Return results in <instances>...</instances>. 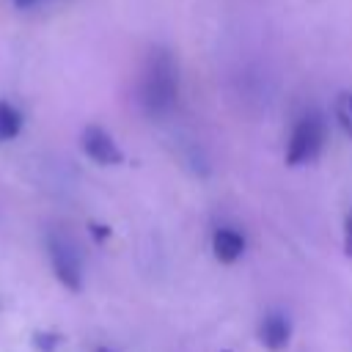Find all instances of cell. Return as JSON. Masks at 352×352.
<instances>
[{
  "label": "cell",
  "mask_w": 352,
  "mask_h": 352,
  "mask_svg": "<svg viewBox=\"0 0 352 352\" xmlns=\"http://www.w3.org/2000/svg\"><path fill=\"white\" fill-rule=\"evenodd\" d=\"M179 99V69L168 50L154 47L143 63L140 82H138V102L146 116H165L173 110Z\"/></svg>",
  "instance_id": "6da1fadb"
},
{
  "label": "cell",
  "mask_w": 352,
  "mask_h": 352,
  "mask_svg": "<svg viewBox=\"0 0 352 352\" xmlns=\"http://www.w3.org/2000/svg\"><path fill=\"white\" fill-rule=\"evenodd\" d=\"M324 138H327V129H324V121L311 113V116H302L292 135H289V143H286V165L297 168V165H308L314 162L322 148H324Z\"/></svg>",
  "instance_id": "7a4b0ae2"
},
{
  "label": "cell",
  "mask_w": 352,
  "mask_h": 352,
  "mask_svg": "<svg viewBox=\"0 0 352 352\" xmlns=\"http://www.w3.org/2000/svg\"><path fill=\"white\" fill-rule=\"evenodd\" d=\"M47 253H50V264H52V272L60 280V286H66L69 292H80L82 289V264H80V253L74 250V245L60 234H50Z\"/></svg>",
  "instance_id": "3957f363"
},
{
  "label": "cell",
  "mask_w": 352,
  "mask_h": 352,
  "mask_svg": "<svg viewBox=\"0 0 352 352\" xmlns=\"http://www.w3.org/2000/svg\"><path fill=\"white\" fill-rule=\"evenodd\" d=\"M80 148L88 160H94L96 165H121L124 162V151L118 148V143L113 140V135L96 124H88L80 135Z\"/></svg>",
  "instance_id": "277c9868"
},
{
  "label": "cell",
  "mask_w": 352,
  "mask_h": 352,
  "mask_svg": "<svg viewBox=\"0 0 352 352\" xmlns=\"http://www.w3.org/2000/svg\"><path fill=\"white\" fill-rule=\"evenodd\" d=\"M258 341L270 349V352H280L289 346L292 341V319L280 311H270L261 324H258Z\"/></svg>",
  "instance_id": "5b68a950"
},
{
  "label": "cell",
  "mask_w": 352,
  "mask_h": 352,
  "mask_svg": "<svg viewBox=\"0 0 352 352\" xmlns=\"http://www.w3.org/2000/svg\"><path fill=\"white\" fill-rule=\"evenodd\" d=\"M212 253L220 264H234L245 253V236L234 228H217L212 234Z\"/></svg>",
  "instance_id": "8992f818"
},
{
  "label": "cell",
  "mask_w": 352,
  "mask_h": 352,
  "mask_svg": "<svg viewBox=\"0 0 352 352\" xmlns=\"http://www.w3.org/2000/svg\"><path fill=\"white\" fill-rule=\"evenodd\" d=\"M22 132V113L11 102H0V143L14 140Z\"/></svg>",
  "instance_id": "52a82bcc"
},
{
  "label": "cell",
  "mask_w": 352,
  "mask_h": 352,
  "mask_svg": "<svg viewBox=\"0 0 352 352\" xmlns=\"http://www.w3.org/2000/svg\"><path fill=\"white\" fill-rule=\"evenodd\" d=\"M336 121L352 138V91H341L336 96Z\"/></svg>",
  "instance_id": "ba28073f"
},
{
  "label": "cell",
  "mask_w": 352,
  "mask_h": 352,
  "mask_svg": "<svg viewBox=\"0 0 352 352\" xmlns=\"http://www.w3.org/2000/svg\"><path fill=\"white\" fill-rule=\"evenodd\" d=\"M58 344H60V336L52 333V330H36V333H33V346H36L38 352H55Z\"/></svg>",
  "instance_id": "9c48e42d"
},
{
  "label": "cell",
  "mask_w": 352,
  "mask_h": 352,
  "mask_svg": "<svg viewBox=\"0 0 352 352\" xmlns=\"http://www.w3.org/2000/svg\"><path fill=\"white\" fill-rule=\"evenodd\" d=\"M344 253L352 258V212L344 220Z\"/></svg>",
  "instance_id": "30bf717a"
},
{
  "label": "cell",
  "mask_w": 352,
  "mask_h": 352,
  "mask_svg": "<svg viewBox=\"0 0 352 352\" xmlns=\"http://www.w3.org/2000/svg\"><path fill=\"white\" fill-rule=\"evenodd\" d=\"M88 231H91L94 242H104L110 236V228L107 226H99V223H88Z\"/></svg>",
  "instance_id": "8fae6325"
},
{
  "label": "cell",
  "mask_w": 352,
  "mask_h": 352,
  "mask_svg": "<svg viewBox=\"0 0 352 352\" xmlns=\"http://www.w3.org/2000/svg\"><path fill=\"white\" fill-rule=\"evenodd\" d=\"M14 3V8H19V11H25V8H33V6H38L41 0H11Z\"/></svg>",
  "instance_id": "7c38bea8"
},
{
  "label": "cell",
  "mask_w": 352,
  "mask_h": 352,
  "mask_svg": "<svg viewBox=\"0 0 352 352\" xmlns=\"http://www.w3.org/2000/svg\"><path fill=\"white\" fill-rule=\"evenodd\" d=\"M94 352H113V349H110V346H96Z\"/></svg>",
  "instance_id": "4fadbf2b"
},
{
  "label": "cell",
  "mask_w": 352,
  "mask_h": 352,
  "mask_svg": "<svg viewBox=\"0 0 352 352\" xmlns=\"http://www.w3.org/2000/svg\"><path fill=\"white\" fill-rule=\"evenodd\" d=\"M226 352H228V349H226Z\"/></svg>",
  "instance_id": "5bb4252c"
}]
</instances>
